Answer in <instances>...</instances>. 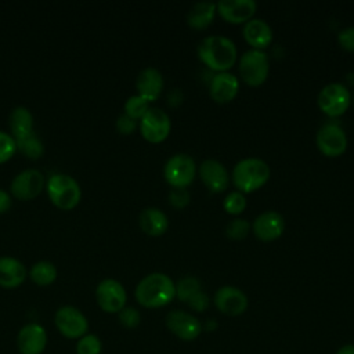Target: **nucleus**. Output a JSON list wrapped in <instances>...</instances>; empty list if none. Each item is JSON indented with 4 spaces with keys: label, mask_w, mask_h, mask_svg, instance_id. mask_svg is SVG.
<instances>
[{
    "label": "nucleus",
    "mask_w": 354,
    "mask_h": 354,
    "mask_svg": "<svg viewBox=\"0 0 354 354\" xmlns=\"http://www.w3.org/2000/svg\"><path fill=\"white\" fill-rule=\"evenodd\" d=\"M134 295L142 307H163L176 297V283L163 272H152L138 282Z\"/></svg>",
    "instance_id": "nucleus-1"
},
{
    "label": "nucleus",
    "mask_w": 354,
    "mask_h": 354,
    "mask_svg": "<svg viewBox=\"0 0 354 354\" xmlns=\"http://www.w3.org/2000/svg\"><path fill=\"white\" fill-rule=\"evenodd\" d=\"M199 59L216 72H228L238 58L236 46L224 36H207L198 46Z\"/></svg>",
    "instance_id": "nucleus-2"
},
{
    "label": "nucleus",
    "mask_w": 354,
    "mask_h": 354,
    "mask_svg": "<svg viewBox=\"0 0 354 354\" xmlns=\"http://www.w3.org/2000/svg\"><path fill=\"white\" fill-rule=\"evenodd\" d=\"M270 166L259 158H248L239 160L232 170L235 187L242 194H250L261 188L270 178Z\"/></svg>",
    "instance_id": "nucleus-3"
},
{
    "label": "nucleus",
    "mask_w": 354,
    "mask_h": 354,
    "mask_svg": "<svg viewBox=\"0 0 354 354\" xmlns=\"http://www.w3.org/2000/svg\"><path fill=\"white\" fill-rule=\"evenodd\" d=\"M50 201L59 209L69 210L75 207L82 196L79 183L69 174L54 173L48 177L46 184Z\"/></svg>",
    "instance_id": "nucleus-4"
},
{
    "label": "nucleus",
    "mask_w": 354,
    "mask_h": 354,
    "mask_svg": "<svg viewBox=\"0 0 354 354\" xmlns=\"http://www.w3.org/2000/svg\"><path fill=\"white\" fill-rule=\"evenodd\" d=\"M239 76L250 87L261 86L270 72L268 58L261 50H249L243 53L238 64Z\"/></svg>",
    "instance_id": "nucleus-5"
},
{
    "label": "nucleus",
    "mask_w": 354,
    "mask_h": 354,
    "mask_svg": "<svg viewBox=\"0 0 354 354\" xmlns=\"http://www.w3.org/2000/svg\"><path fill=\"white\" fill-rule=\"evenodd\" d=\"M319 109L330 116L337 118L343 115L351 102V95L348 88L342 83H329L321 88L317 98Z\"/></svg>",
    "instance_id": "nucleus-6"
},
{
    "label": "nucleus",
    "mask_w": 354,
    "mask_h": 354,
    "mask_svg": "<svg viewBox=\"0 0 354 354\" xmlns=\"http://www.w3.org/2000/svg\"><path fill=\"white\" fill-rule=\"evenodd\" d=\"M315 142L319 152L328 158H336L347 149V136L336 122L322 124L315 136Z\"/></svg>",
    "instance_id": "nucleus-7"
},
{
    "label": "nucleus",
    "mask_w": 354,
    "mask_h": 354,
    "mask_svg": "<svg viewBox=\"0 0 354 354\" xmlns=\"http://www.w3.org/2000/svg\"><path fill=\"white\" fill-rule=\"evenodd\" d=\"M196 173V166L194 159L185 153H177L171 156L165 165V180L173 188H185L188 187Z\"/></svg>",
    "instance_id": "nucleus-8"
},
{
    "label": "nucleus",
    "mask_w": 354,
    "mask_h": 354,
    "mask_svg": "<svg viewBox=\"0 0 354 354\" xmlns=\"http://www.w3.org/2000/svg\"><path fill=\"white\" fill-rule=\"evenodd\" d=\"M55 326L68 339H80L87 333L88 321L84 314L73 306H62L54 317Z\"/></svg>",
    "instance_id": "nucleus-9"
},
{
    "label": "nucleus",
    "mask_w": 354,
    "mask_h": 354,
    "mask_svg": "<svg viewBox=\"0 0 354 354\" xmlns=\"http://www.w3.org/2000/svg\"><path fill=\"white\" fill-rule=\"evenodd\" d=\"M170 118L159 108H149L140 119V131L142 137L153 144L165 141L170 133Z\"/></svg>",
    "instance_id": "nucleus-10"
},
{
    "label": "nucleus",
    "mask_w": 354,
    "mask_h": 354,
    "mask_svg": "<svg viewBox=\"0 0 354 354\" xmlns=\"http://www.w3.org/2000/svg\"><path fill=\"white\" fill-rule=\"evenodd\" d=\"M95 299L105 313H119L126 306L127 295L119 281L105 278L97 285Z\"/></svg>",
    "instance_id": "nucleus-11"
},
{
    "label": "nucleus",
    "mask_w": 354,
    "mask_h": 354,
    "mask_svg": "<svg viewBox=\"0 0 354 354\" xmlns=\"http://www.w3.org/2000/svg\"><path fill=\"white\" fill-rule=\"evenodd\" d=\"M44 187V176L37 169H26L19 171L10 184L12 196L21 201H28L40 194Z\"/></svg>",
    "instance_id": "nucleus-12"
},
{
    "label": "nucleus",
    "mask_w": 354,
    "mask_h": 354,
    "mask_svg": "<svg viewBox=\"0 0 354 354\" xmlns=\"http://www.w3.org/2000/svg\"><path fill=\"white\" fill-rule=\"evenodd\" d=\"M166 326L181 340H194L202 330V325L198 318L181 310H174L167 314Z\"/></svg>",
    "instance_id": "nucleus-13"
},
{
    "label": "nucleus",
    "mask_w": 354,
    "mask_h": 354,
    "mask_svg": "<svg viewBox=\"0 0 354 354\" xmlns=\"http://www.w3.org/2000/svg\"><path fill=\"white\" fill-rule=\"evenodd\" d=\"M214 304L220 313L236 317L246 311L248 297L235 286H221L214 295Z\"/></svg>",
    "instance_id": "nucleus-14"
},
{
    "label": "nucleus",
    "mask_w": 354,
    "mask_h": 354,
    "mask_svg": "<svg viewBox=\"0 0 354 354\" xmlns=\"http://www.w3.org/2000/svg\"><path fill=\"white\" fill-rule=\"evenodd\" d=\"M17 344L21 354H41L47 344V333L40 324H26L18 332Z\"/></svg>",
    "instance_id": "nucleus-15"
},
{
    "label": "nucleus",
    "mask_w": 354,
    "mask_h": 354,
    "mask_svg": "<svg viewBox=\"0 0 354 354\" xmlns=\"http://www.w3.org/2000/svg\"><path fill=\"white\" fill-rule=\"evenodd\" d=\"M252 228L257 239L263 242H271L282 235L285 230V221L279 213L268 210L254 218Z\"/></svg>",
    "instance_id": "nucleus-16"
},
{
    "label": "nucleus",
    "mask_w": 354,
    "mask_h": 354,
    "mask_svg": "<svg viewBox=\"0 0 354 354\" xmlns=\"http://www.w3.org/2000/svg\"><path fill=\"white\" fill-rule=\"evenodd\" d=\"M220 17L230 24H243L252 19L256 12L253 0H221L216 4Z\"/></svg>",
    "instance_id": "nucleus-17"
},
{
    "label": "nucleus",
    "mask_w": 354,
    "mask_h": 354,
    "mask_svg": "<svg viewBox=\"0 0 354 354\" xmlns=\"http://www.w3.org/2000/svg\"><path fill=\"white\" fill-rule=\"evenodd\" d=\"M210 97L218 104L231 102L239 91L238 77L230 72H220L210 82Z\"/></svg>",
    "instance_id": "nucleus-18"
},
{
    "label": "nucleus",
    "mask_w": 354,
    "mask_h": 354,
    "mask_svg": "<svg viewBox=\"0 0 354 354\" xmlns=\"http://www.w3.org/2000/svg\"><path fill=\"white\" fill-rule=\"evenodd\" d=\"M199 176L203 184L214 194L225 191L228 187V173L227 169L214 159H207L199 166Z\"/></svg>",
    "instance_id": "nucleus-19"
},
{
    "label": "nucleus",
    "mask_w": 354,
    "mask_h": 354,
    "mask_svg": "<svg viewBox=\"0 0 354 354\" xmlns=\"http://www.w3.org/2000/svg\"><path fill=\"white\" fill-rule=\"evenodd\" d=\"M136 87L138 95L142 97L145 101H155L159 98L163 90V76L155 68H145L138 73Z\"/></svg>",
    "instance_id": "nucleus-20"
},
{
    "label": "nucleus",
    "mask_w": 354,
    "mask_h": 354,
    "mask_svg": "<svg viewBox=\"0 0 354 354\" xmlns=\"http://www.w3.org/2000/svg\"><path fill=\"white\" fill-rule=\"evenodd\" d=\"M26 278L25 266L15 257L1 256L0 257V286L17 288Z\"/></svg>",
    "instance_id": "nucleus-21"
},
{
    "label": "nucleus",
    "mask_w": 354,
    "mask_h": 354,
    "mask_svg": "<svg viewBox=\"0 0 354 354\" xmlns=\"http://www.w3.org/2000/svg\"><path fill=\"white\" fill-rule=\"evenodd\" d=\"M243 37L253 50H264L272 41V30L263 19H250L243 26Z\"/></svg>",
    "instance_id": "nucleus-22"
},
{
    "label": "nucleus",
    "mask_w": 354,
    "mask_h": 354,
    "mask_svg": "<svg viewBox=\"0 0 354 354\" xmlns=\"http://www.w3.org/2000/svg\"><path fill=\"white\" fill-rule=\"evenodd\" d=\"M138 224L145 234L151 236H159L166 232L169 220L167 216L158 207H147L141 210L138 216Z\"/></svg>",
    "instance_id": "nucleus-23"
},
{
    "label": "nucleus",
    "mask_w": 354,
    "mask_h": 354,
    "mask_svg": "<svg viewBox=\"0 0 354 354\" xmlns=\"http://www.w3.org/2000/svg\"><path fill=\"white\" fill-rule=\"evenodd\" d=\"M8 124L14 140L22 138L33 133V115L26 106L18 105L10 112Z\"/></svg>",
    "instance_id": "nucleus-24"
},
{
    "label": "nucleus",
    "mask_w": 354,
    "mask_h": 354,
    "mask_svg": "<svg viewBox=\"0 0 354 354\" xmlns=\"http://www.w3.org/2000/svg\"><path fill=\"white\" fill-rule=\"evenodd\" d=\"M216 15V4L214 3H196L191 7L187 22L189 28L195 30H202L206 29L212 22Z\"/></svg>",
    "instance_id": "nucleus-25"
},
{
    "label": "nucleus",
    "mask_w": 354,
    "mask_h": 354,
    "mask_svg": "<svg viewBox=\"0 0 354 354\" xmlns=\"http://www.w3.org/2000/svg\"><path fill=\"white\" fill-rule=\"evenodd\" d=\"M29 277L30 279L40 286H46L50 285L55 281L57 278V267L48 261V260H40L36 261L29 271Z\"/></svg>",
    "instance_id": "nucleus-26"
},
{
    "label": "nucleus",
    "mask_w": 354,
    "mask_h": 354,
    "mask_svg": "<svg viewBox=\"0 0 354 354\" xmlns=\"http://www.w3.org/2000/svg\"><path fill=\"white\" fill-rule=\"evenodd\" d=\"M15 144H17V149L21 151L29 159H37L44 152L43 142L35 133H30L29 136L15 140Z\"/></svg>",
    "instance_id": "nucleus-27"
},
{
    "label": "nucleus",
    "mask_w": 354,
    "mask_h": 354,
    "mask_svg": "<svg viewBox=\"0 0 354 354\" xmlns=\"http://www.w3.org/2000/svg\"><path fill=\"white\" fill-rule=\"evenodd\" d=\"M201 290V282L195 277H185L176 285V296L178 300L187 303L191 296Z\"/></svg>",
    "instance_id": "nucleus-28"
},
{
    "label": "nucleus",
    "mask_w": 354,
    "mask_h": 354,
    "mask_svg": "<svg viewBox=\"0 0 354 354\" xmlns=\"http://www.w3.org/2000/svg\"><path fill=\"white\" fill-rule=\"evenodd\" d=\"M149 102L145 101L142 97L137 95H131L124 102V113L133 119H141L145 112L149 109Z\"/></svg>",
    "instance_id": "nucleus-29"
},
{
    "label": "nucleus",
    "mask_w": 354,
    "mask_h": 354,
    "mask_svg": "<svg viewBox=\"0 0 354 354\" xmlns=\"http://www.w3.org/2000/svg\"><path fill=\"white\" fill-rule=\"evenodd\" d=\"M223 206H224V210L228 213V214H234V216H238L241 214L245 207H246V198L242 192L239 191H234V192H230L224 202H223Z\"/></svg>",
    "instance_id": "nucleus-30"
},
{
    "label": "nucleus",
    "mask_w": 354,
    "mask_h": 354,
    "mask_svg": "<svg viewBox=\"0 0 354 354\" xmlns=\"http://www.w3.org/2000/svg\"><path fill=\"white\" fill-rule=\"evenodd\" d=\"M101 347H102L101 340L95 335L86 333L77 340L76 353L77 354H100Z\"/></svg>",
    "instance_id": "nucleus-31"
},
{
    "label": "nucleus",
    "mask_w": 354,
    "mask_h": 354,
    "mask_svg": "<svg viewBox=\"0 0 354 354\" xmlns=\"http://www.w3.org/2000/svg\"><path fill=\"white\" fill-rule=\"evenodd\" d=\"M250 225L246 220L243 218H235L228 223L225 228V234L231 239H243L249 234Z\"/></svg>",
    "instance_id": "nucleus-32"
},
{
    "label": "nucleus",
    "mask_w": 354,
    "mask_h": 354,
    "mask_svg": "<svg viewBox=\"0 0 354 354\" xmlns=\"http://www.w3.org/2000/svg\"><path fill=\"white\" fill-rule=\"evenodd\" d=\"M17 151L15 140L11 134L0 130V163L8 160Z\"/></svg>",
    "instance_id": "nucleus-33"
},
{
    "label": "nucleus",
    "mask_w": 354,
    "mask_h": 354,
    "mask_svg": "<svg viewBox=\"0 0 354 354\" xmlns=\"http://www.w3.org/2000/svg\"><path fill=\"white\" fill-rule=\"evenodd\" d=\"M118 314H119L120 324L126 328H136L141 321L140 313L134 307H126L124 306Z\"/></svg>",
    "instance_id": "nucleus-34"
},
{
    "label": "nucleus",
    "mask_w": 354,
    "mask_h": 354,
    "mask_svg": "<svg viewBox=\"0 0 354 354\" xmlns=\"http://www.w3.org/2000/svg\"><path fill=\"white\" fill-rule=\"evenodd\" d=\"M169 202L171 206L177 209H183L189 202V194L187 192L185 188H173L169 195Z\"/></svg>",
    "instance_id": "nucleus-35"
},
{
    "label": "nucleus",
    "mask_w": 354,
    "mask_h": 354,
    "mask_svg": "<svg viewBox=\"0 0 354 354\" xmlns=\"http://www.w3.org/2000/svg\"><path fill=\"white\" fill-rule=\"evenodd\" d=\"M137 127V120L127 116L126 113H120L116 119V129L120 134H131Z\"/></svg>",
    "instance_id": "nucleus-36"
},
{
    "label": "nucleus",
    "mask_w": 354,
    "mask_h": 354,
    "mask_svg": "<svg viewBox=\"0 0 354 354\" xmlns=\"http://www.w3.org/2000/svg\"><path fill=\"white\" fill-rule=\"evenodd\" d=\"M187 304H188L192 310L201 313V311H203V310H206V308L209 307V297H207L206 293H203L202 290H199V292H196L194 296H191V297L188 299Z\"/></svg>",
    "instance_id": "nucleus-37"
},
{
    "label": "nucleus",
    "mask_w": 354,
    "mask_h": 354,
    "mask_svg": "<svg viewBox=\"0 0 354 354\" xmlns=\"http://www.w3.org/2000/svg\"><path fill=\"white\" fill-rule=\"evenodd\" d=\"M339 44L343 50L354 53V26L343 29L337 36Z\"/></svg>",
    "instance_id": "nucleus-38"
},
{
    "label": "nucleus",
    "mask_w": 354,
    "mask_h": 354,
    "mask_svg": "<svg viewBox=\"0 0 354 354\" xmlns=\"http://www.w3.org/2000/svg\"><path fill=\"white\" fill-rule=\"evenodd\" d=\"M11 195L6 189L0 188V213L7 212L11 207Z\"/></svg>",
    "instance_id": "nucleus-39"
},
{
    "label": "nucleus",
    "mask_w": 354,
    "mask_h": 354,
    "mask_svg": "<svg viewBox=\"0 0 354 354\" xmlns=\"http://www.w3.org/2000/svg\"><path fill=\"white\" fill-rule=\"evenodd\" d=\"M336 354H354V344H346Z\"/></svg>",
    "instance_id": "nucleus-40"
}]
</instances>
